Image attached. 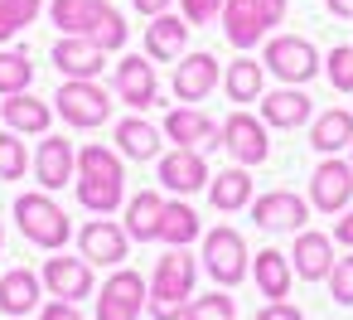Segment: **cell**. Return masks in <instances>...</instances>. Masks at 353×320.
<instances>
[{
	"label": "cell",
	"mask_w": 353,
	"mask_h": 320,
	"mask_svg": "<svg viewBox=\"0 0 353 320\" xmlns=\"http://www.w3.org/2000/svg\"><path fill=\"white\" fill-rule=\"evenodd\" d=\"M54 25L63 35H83V39H97L107 54L126 44V20L117 6H107V0H54L49 6Z\"/></svg>",
	"instance_id": "1"
},
{
	"label": "cell",
	"mask_w": 353,
	"mask_h": 320,
	"mask_svg": "<svg viewBox=\"0 0 353 320\" xmlns=\"http://www.w3.org/2000/svg\"><path fill=\"white\" fill-rule=\"evenodd\" d=\"M194 276H199L194 257H189L184 247H170V252L155 262V276H150V296H145L150 315H155V320H184Z\"/></svg>",
	"instance_id": "2"
},
{
	"label": "cell",
	"mask_w": 353,
	"mask_h": 320,
	"mask_svg": "<svg viewBox=\"0 0 353 320\" xmlns=\"http://www.w3.org/2000/svg\"><path fill=\"white\" fill-rule=\"evenodd\" d=\"M15 223H20V233H25L34 247H49V252H59V247L68 243V233H73L68 214L49 199V189H44V194H20V199H15Z\"/></svg>",
	"instance_id": "3"
},
{
	"label": "cell",
	"mask_w": 353,
	"mask_h": 320,
	"mask_svg": "<svg viewBox=\"0 0 353 320\" xmlns=\"http://www.w3.org/2000/svg\"><path fill=\"white\" fill-rule=\"evenodd\" d=\"M54 112H59L68 126L92 131V126H102V122L112 117V93L97 88V78H63L59 97H54Z\"/></svg>",
	"instance_id": "4"
},
{
	"label": "cell",
	"mask_w": 353,
	"mask_h": 320,
	"mask_svg": "<svg viewBox=\"0 0 353 320\" xmlns=\"http://www.w3.org/2000/svg\"><path fill=\"white\" fill-rule=\"evenodd\" d=\"M281 83H290V88H305L324 64H319V49L310 44V39H300V35H276L271 44H266V59H261Z\"/></svg>",
	"instance_id": "5"
},
{
	"label": "cell",
	"mask_w": 353,
	"mask_h": 320,
	"mask_svg": "<svg viewBox=\"0 0 353 320\" xmlns=\"http://www.w3.org/2000/svg\"><path fill=\"white\" fill-rule=\"evenodd\" d=\"M218 146H228V156L237 160V165H261L266 156H271V141H266V122L261 117H252V112H232L228 122H223V131H218Z\"/></svg>",
	"instance_id": "6"
},
{
	"label": "cell",
	"mask_w": 353,
	"mask_h": 320,
	"mask_svg": "<svg viewBox=\"0 0 353 320\" xmlns=\"http://www.w3.org/2000/svg\"><path fill=\"white\" fill-rule=\"evenodd\" d=\"M203 262H208V272H213L218 286H237L247 276V243H242V233L228 228V223L213 228L203 238Z\"/></svg>",
	"instance_id": "7"
},
{
	"label": "cell",
	"mask_w": 353,
	"mask_h": 320,
	"mask_svg": "<svg viewBox=\"0 0 353 320\" xmlns=\"http://www.w3.org/2000/svg\"><path fill=\"white\" fill-rule=\"evenodd\" d=\"M348 199H353V160H348V165H343L339 156L319 160L314 175H310V204H314L319 214H343Z\"/></svg>",
	"instance_id": "8"
},
{
	"label": "cell",
	"mask_w": 353,
	"mask_h": 320,
	"mask_svg": "<svg viewBox=\"0 0 353 320\" xmlns=\"http://www.w3.org/2000/svg\"><path fill=\"white\" fill-rule=\"evenodd\" d=\"M112 88H117V97H121L126 107H136V112L155 107V102H160V83H155L150 54H145V59H141V54H126V59L117 64V73H112Z\"/></svg>",
	"instance_id": "9"
},
{
	"label": "cell",
	"mask_w": 353,
	"mask_h": 320,
	"mask_svg": "<svg viewBox=\"0 0 353 320\" xmlns=\"http://www.w3.org/2000/svg\"><path fill=\"white\" fill-rule=\"evenodd\" d=\"M78 252H83L92 267H121L126 252H131V233L117 228L112 218H88L83 233H78Z\"/></svg>",
	"instance_id": "10"
},
{
	"label": "cell",
	"mask_w": 353,
	"mask_h": 320,
	"mask_svg": "<svg viewBox=\"0 0 353 320\" xmlns=\"http://www.w3.org/2000/svg\"><path fill=\"white\" fill-rule=\"evenodd\" d=\"M145 310V281L141 272H117L97 291V320H141Z\"/></svg>",
	"instance_id": "11"
},
{
	"label": "cell",
	"mask_w": 353,
	"mask_h": 320,
	"mask_svg": "<svg viewBox=\"0 0 353 320\" xmlns=\"http://www.w3.org/2000/svg\"><path fill=\"white\" fill-rule=\"evenodd\" d=\"M160 185L170 194H184L189 199V194L208 189V160L199 151H189V146H174V151L160 156Z\"/></svg>",
	"instance_id": "12"
},
{
	"label": "cell",
	"mask_w": 353,
	"mask_h": 320,
	"mask_svg": "<svg viewBox=\"0 0 353 320\" xmlns=\"http://www.w3.org/2000/svg\"><path fill=\"white\" fill-rule=\"evenodd\" d=\"M252 223L261 233H300L305 228V199L290 189H271V194L252 199Z\"/></svg>",
	"instance_id": "13"
},
{
	"label": "cell",
	"mask_w": 353,
	"mask_h": 320,
	"mask_svg": "<svg viewBox=\"0 0 353 320\" xmlns=\"http://www.w3.org/2000/svg\"><path fill=\"white\" fill-rule=\"evenodd\" d=\"M49 59H54V68H59L63 78H97V73L107 68V49H102L97 39H83V35H63V39L49 49Z\"/></svg>",
	"instance_id": "14"
},
{
	"label": "cell",
	"mask_w": 353,
	"mask_h": 320,
	"mask_svg": "<svg viewBox=\"0 0 353 320\" xmlns=\"http://www.w3.org/2000/svg\"><path fill=\"white\" fill-rule=\"evenodd\" d=\"M218 83H223V68L213 54H189L174 64V97L179 102H203Z\"/></svg>",
	"instance_id": "15"
},
{
	"label": "cell",
	"mask_w": 353,
	"mask_h": 320,
	"mask_svg": "<svg viewBox=\"0 0 353 320\" xmlns=\"http://www.w3.org/2000/svg\"><path fill=\"white\" fill-rule=\"evenodd\" d=\"M314 117V102H310V93L305 88H276V93H266L261 97V122L266 126H276V131H295V126H305Z\"/></svg>",
	"instance_id": "16"
},
{
	"label": "cell",
	"mask_w": 353,
	"mask_h": 320,
	"mask_svg": "<svg viewBox=\"0 0 353 320\" xmlns=\"http://www.w3.org/2000/svg\"><path fill=\"white\" fill-rule=\"evenodd\" d=\"M73 170H78L73 141H63V136H44L39 151H34V180H39L44 189H63V185H73Z\"/></svg>",
	"instance_id": "17"
},
{
	"label": "cell",
	"mask_w": 353,
	"mask_h": 320,
	"mask_svg": "<svg viewBox=\"0 0 353 320\" xmlns=\"http://www.w3.org/2000/svg\"><path fill=\"white\" fill-rule=\"evenodd\" d=\"M290 257H295V276H305V281H329V272H334V238L329 233H310V228H300L295 233V247H290Z\"/></svg>",
	"instance_id": "18"
},
{
	"label": "cell",
	"mask_w": 353,
	"mask_h": 320,
	"mask_svg": "<svg viewBox=\"0 0 353 320\" xmlns=\"http://www.w3.org/2000/svg\"><path fill=\"white\" fill-rule=\"evenodd\" d=\"M44 286L59 301H83V296H92V262L88 257H49L44 262Z\"/></svg>",
	"instance_id": "19"
},
{
	"label": "cell",
	"mask_w": 353,
	"mask_h": 320,
	"mask_svg": "<svg viewBox=\"0 0 353 320\" xmlns=\"http://www.w3.org/2000/svg\"><path fill=\"white\" fill-rule=\"evenodd\" d=\"M223 35H228V44L232 49H256L261 39H266V20H261V10H256V0H223Z\"/></svg>",
	"instance_id": "20"
},
{
	"label": "cell",
	"mask_w": 353,
	"mask_h": 320,
	"mask_svg": "<svg viewBox=\"0 0 353 320\" xmlns=\"http://www.w3.org/2000/svg\"><path fill=\"white\" fill-rule=\"evenodd\" d=\"M189 30L194 25L184 15H150V25H145V54L155 64H174L184 54V44H189Z\"/></svg>",
	"instance_id": "21"
},
{
	"label": "cell",
	"mask_w": 353,
	"mask_h": 320,
	"mask_svg": "<svg viewBox=\"0 0 353 320\" xmlns=\"http://www.w3.org/2000/svg\"><path fill=\"white\" fill-rule=\"evenodd\" d=\"M218 122L208 117V112H199V107H174L170 117H165V136L174 141V146H189V151H199V146H218Z\"/></svg>",
	"instance_id": "22"
},
{
	"label": "cell",
	"mask_w": 353,
	"mask_h": 320,
	"mask_svg": "<svg viewBox=\"0 0 353 320\" xmlns=\"http://www.w3.org/2000/svg\"><path fill=\"white\" fill-rule=\"evenodd\" d=\"M0 117H6V126H10V131H20V136H49L54 107H49V102H39L34 93H15V97L0 102Z\"/></svg>",
	"instance_id": "23"
},
{
	"label": "cell",
	"mask_w": 353,
	"mask_h": 320,
	"mask_svg": "<svg viewBox=\"0 0 353 320\" xmlns=\"http://www.w3.org/2000/svg\"><path fill=\"white\" fill-rule=\"evenodd\" d=\"M310 146H314L319 156H339L343 146H353V112L329 107V112L310 117Z\"/></svg>",
	"instance_id": "24"
},
{
	"label": "cell",
	"mask_w": 353,
	"mask_h": 320,
	"mask_svg": "<svg viewBox=\"0 0 353 320\" xmlns=\"http://www.w3.org/2000/svg\"><path fill=\"white\" fill-rule=\"evenodd\" d=\"M112 136H117V151L131 156V160H155V156H160V141H165L145 117H121Z\"/></svg>",
	"instance_id": "25"
},
{
	"label": "cell",
	"mask_w": 353,
	"mask_h": 320,
	"mask_svg": "<svg viewBox=\"0 0 353 320\" xmlns=\"http://www.w3.org/2000/svg\"><path fill=\"white\" fill-rule=\"evenodd\" d=\"M39 305V276L30 267H15L0 276V310L6 315H30Z\"/></svg>",
	"instance_id": "26"
},
{
	"label": "cell",
	"mask_w": 353,
	"mask_h": 320,
	"mask_svg": "<svg viewBox=\"0 0 353 320\" xmlns=\"http://www.w3.org/2000/svg\"><path fill=\"white\" fill-rule=\"evenodd\" d=\"M208 199H213L218 214L247 209V204H252V175H247V165H232V170H223L218 180H208Z\"/></svg>",
	"instance_id": "27"
},
{
	"label": "cell",
	"mask_w": 353,
	"mask_h": 320,
	"mask_svg": "<svg viewBox=\"0 0 353 320\" xmlns=\"http://www.w3.org/2000/svg\"><path fill=\"white\" fill-rule=\"evenodd\" d=\"M252 276H256L266 301H285L290 296V262H285V252H276V247L256 252L252 257Z\"/></svg>",
	"instance_id": "28"
},
{
	"label": "cell",
	"mask_w": 353,
	"mask_h": 320,
	"mask_svg": "<svg viewBox=\"0 0 353 320\" xmlns=\"http://www.w3.org/2000/svg\"><path fill=\"white\" fill-rule=\"evenodd\" d=\"M223 88H228V102H261V88H266V73L256 59H232L228 73H223Z\"/></svg>",
	"instance_id": "29"
},
{
	"label": "cell",
	"mask_w": 353,
	"mask_h": 320,
	"mask_svg": "<svg viewBox=\"0 0 353 320\" xmlns=\"http://www.w3.org/2000/svg\"><path fill=\"white\" fill-rule=\"evenodd\" d=\"M126 199V180L112 175H78V204L92 214H117V204Z\"/></svg>",
	"instance_id": "30"
},
{
	"label": "cell",
	"mask_w": 353,
	"mask_h": 320,
	"mask_svg": "<svg viewBox=\"0 0 353 320\" xmlns=\"http://www.w3.org/2000/svg\"><path fill=\"white\" fill-rule=\"evenodd\" d=\"M160 214H165V199H160L155 189L131 194V204H126V233H131V238H141V243L160 238Z\"/></svg>",
	"instance_id": "31"
},
{
	"label": "cell",
	"mask_w": 353,
	"mask_h": 320,
	"mask_svg": "<svg viewBox=\"0 0 353 320\" xmlns=\"http://www.w3.org/2000/svg\"><path fill=\"white\" fill-rule=\"evenodd\" d=\"M199 238V214L189 199H165V214H160V243L170 247H189Z\"/></svg>",
	"instance_id": "32"
},
{
	"label": "cell",
	"mask_w": 353,
	"mask_h": 320,
	"mask_svg": "<svg viewBox=\"0 0 353 320\" xmlns=\"http://www.w3.org/2000/svg\"><path fill=\"white\" fill-rule=\"evenodd\" d=\"M30 83H34V64H30V54H20V49H0V97L30 93Z\"/></svg>",
	"instance_id": "33"
},
{
	"label": "cell",
	"mask_w": 353,
	"mask_h": 320,
	"mask_svg": "<svg viewBox=\"0 0 353 320\" xmlns=\"http://www.w3.org/2000/svg\"><path fill=\"white\" fill-rule=\"evenodd\" d=\"M39 10H44V0H0V44L15 39L25 25H34Z\"/></svg>",
	"instance_id": "34"
},
{
	"label": "cell",
	"mask_w": 353,
	"mask_h": 320,
	"mask_svg": "<svg viewBox=\"0 0 353 320\" xmlns=\"http://www.w3.org/2000/svg\"><path fill=\"white\" fill-rule=\"evenodd\" d=\"M25 170H30V151H25V141H20V131H0V180H25Z\"/></svg>",
	"instance_id": "35"
},
{
	"label": "cell",
	"mask_w": 353,
	"mask_h": 320,
	"mask_svg": "<svg viewBox=\"0 0 353 320\" xmlns=\"http://www.w3.org/2000/svg\"><path fill=\"white\" fill-rule=\"evenodd\" d=\"M78 175H112V180H126L121 156H117L112 146H83V151H78Z\"/></svg>",
	"instance_id": "36"
},
{
	"label": "cell",
	"mask_w": 353,
	"mask_h": 320,
	"mask_svg": "<svg viewBox=\"0 0 353 320\" xmlns=\"http://www.w3.org/2000/svg\"><path fill=\"white\" fill-rule=\"evenodd\" d=\"M232 315H237V305H232V296H223V291L199 296V301H189V310H184V320H232Z\"/></svg>",
	"instance_id": "37"
},
{
	"label": "cell",
	"mask_w": 353,
	"mask_h": 320,
	"mask_svg": "<svg viewBox=\"0 0 353 320\" xmlns=\"http://www.w3.org/2000/svg\"><path fill=\"white\" fill-rule=\"evenodd\" d=\"M324 73H329L334 93H353V49H348V44L329 49V59H324Z\"/></svg>",
	"instance_id": "38"
},
{
	"label": "cell",
	"mask_w": 353,
	"mask_h": 320,
	"mask_svg": "<svg viewBox=\"0 0 353 320\" xmlns=\"http://www.w3.org/2000/svg\"><path fill=\"white\" fill-rule=\"evenodd\" d=\"M329 291L339 305H353V257H339L334 272H329Z\"/></svg>",
	"instance_id": "39"
},
{
	"label": "cell",
	"mask_w": 353,
	"mask_h": 320,
	"mask_svg": "<svg viewBox=\"0 0 353 320\" xmlns=\"http://www.w3.org/2000/svg\"><path fill=\"white\" fill-rule=\"evenodd\" d=\"M179 10H184L189 25H208V20L223 15V0H179Z\"/></svg>",
	"instance_id": "40"
},
{
	"label": "cell",
	"mask_w": 353,
	"mask_h": 320,
	"mask_svg": "<svg viewBox=\"0 0 353 320\" xmlns=\"http://www.w3.org/2000/svg\"><path fill=\"white\" fill-rule=\"evenodd\" d=\"M256 320H305V315H300V305H290V301H266Z\"/></svg>",
	"instance_id": "41"
},
{
	"label": "cell",
	"mask_w": 353,
	"mask_h": 320,
	"mask_svg": "<svg viewBox=\"0 0 353 320\" xmlns=\"http://www.w3.org/2000/svg\"><path fill=\"white\" fill-rule=\"evenodd\" d=\"M39 320H83V315H78V301H49Z\"/></svg>",
	"instance_id": "42"
},
{
	"label": "cell",
	"mask_w": 353,
	"mask_h": 320,
	"mask_svg": "<svg viewBox=\"0 0 353 320\" xmlns=\"http://www.w3.org/2000/svg\"><path fill=\"white\" fill-rule=\"evenodd\" d=\"M256 10H261V20H266V30H271V25L285 20V0H256Z\"/></svg>",
	"instance_id": "43"
},
{
	"label": "cell",
	"mask_w": 353,
	"mask_h": 320,
	"mask_svg": "<svg viewBox=\"0 0 353 320\" xmlns=\"http://www.w3.org/2000/svg\"><path fill=\"white\" fill-rule=\"evenodd\" d=\"M334 243H343V247H353V209L334 223Z\"/></svg>",
	"instance_id": "44"
},
{
	"label": "cell",
	"mask_w": 353,
	"mask_h": 320,
	"mask_svg": "<svg viewBox=\"0 0 353 320\" xmlns=\"http://www.w3.org/2000/svg\"><path fill=\"white\" fill-rule=\"evenodd\" d=\"M136 10L150 20V15H165V10H170V0H136Z\"/></svg>",
	"instance_id": "45"
},
{
	"label": "cell",
	"mask_w": 353,
	"mask_h": 320,
	"mask_svg": "<svg viewBox=\"0 0 353 320\" xmlns=\"http://www.w3.org/2000/svg\"><path fill=\"white\" fill-rule=\"evenodd\" d=\"M324 10L339 15V20H353V0H324Z\"/></svg>",
	"instance_id": "46"
},
{
	"label": "cell",
	"mask_w": 353,
	"mask_h": 320,
	"mask_svg": "<svg viewBox=\"0 0 353 320\" xmlns=\"http://www.w3.org/2000/svg\"><path fill=\"white\" fill-rule=\"evenodd\" d=\"M0 243H6V228H0Z\"/></svg>",
	"instance_id": "47"
},
{
	"label": "cell",
	"mask_w": 353,
	"mask_h": 320,
	"mask_svg": "<svg viewBox=\"0 0 353 320\" xmlns=\"http://www.w3.org/2000/svg\"><path fill=\"white\" fill-rule=\"evenodd\" d=\"M348 151H353V146H348Z\"/></svg>",
	"instance_id": "48"
}]
</instances>
